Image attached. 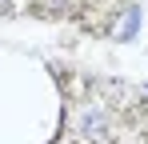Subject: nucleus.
Masks as SVG:
<instances>
[{
    "instance_id": "nucleus-1",
    "label": "nucleus",
    "mask_w": 148,
    "mask_h": 144,
    "mask_svg": "<svg viewBox=\"0 0 148 144\" xmlns=\"http://www.w3.org/2000/svg\"><path fill=\"white\" fill-rule=\"evenodd\" d=\"M136 28H140V8H128V12L120 16V24H116V32H112V36H116V40H132V36H136Z\"/></svg>"
},
{
    "instance_id": "nucleus-2",
    "label": "nucleus",
    "mask_w": 148,
    "mask_h": 144,
    "mask_svg": "<svg viewBox=\"0 0 148 144\" xmlns=\"http://www.w3.org/2000/svg\"><path fill=\"white\" fill-rule=\"evenodd\" d=\"M80 128H84V136H100V132H104V112H100V108H88L84 120H80Z\"/></svg>"
},
{
    "instance_id": "nucleus-3",
    "label": "nucleus",
    "mask_w": 148,
    "mask_h": 144,
    "mask_svg": "<svg viewBox=\"0 0 148 144\" xmlns=\"http://www.w3.org/2000/svg\"><path fill=\"white\" fill-rule=\"evenodd\" d=\"M0 12H12V0H0Z\"/></svg>"
},
{
    "instance_id": "nucleus-4",
    "label": "nucleus",
    "mask_w": 148,
    "mask_h": 144,
    "mask_svg": "<svg viewBox=\"0 0 148 144\" xmlns=\"http://www.w3.org/2000/svg\"><path fill=\"white\" fill-rule=\"evenodd\" d=\"M144 96H148V84H144Z\"/></svg>"
}]
</instances>
